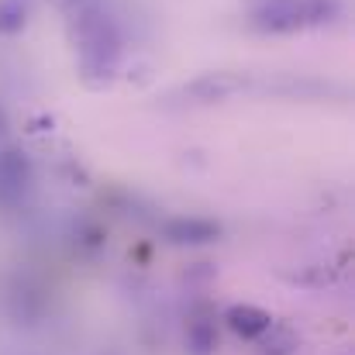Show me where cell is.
<instances>
[{"instance_id": "6da1fadb", "label": "cell", "mask_w": 355, "mask_h": 355, "mask_svg": "<svg viewBox=\"0 0 355 355\" xmlns=\"http://www.w3.org/2000/svg\"><path fill=\"white\" fill-rule=\"evenodd\" d=\"M225 321H228V328H232L235 335H241V338H262V335L272 328V314L262 311V307H252V304L228 307Z\"/></svg>"}, {"instance_id": "7a4b0ae2", "label": "cell", "mask_w": 355, "mask_h": 355, "mask_svg": "<svg viewBox=\"0 0 355 355\" xmlns=\"http://www.w3.org/2000/svg\"><path fill=\"white\" fill-rule=\"evenodd\" d=\"M218 235H221V225L200 221V218H176L166 225V238L176 245H204V241H214Z\"/></svg>"}, {"instance_id": "3957f363", "label": "cell", "mask_w": 355, "mask_h": 355, "mask_svg": "<svg viewBox=\"0 0 355 355\" xmlns=\"http://www.w3.org/2000/svg\"><path fill=\"white\" fill-rule=\"evenodd\" d=\"M245 87V80H238V76H228V73H207V76H200L197 83H190V97H197L200 104H214V101H225V97H232L235 90Z\"/></svg>"}, {"instance_id": "277c9868", "label": "cell", "mask_w": 355, "mask_h": 355, "mask_svg": "<svg viewBox=\"0 0 355 355\" xmlns=\"http://www.w3.org/2000/svg\"><path fill=\"white\" fill-rule=\"evenodd\" d=\"M24 28V3L0 0V35H17Z\"/></svg>"}]
</instances>
